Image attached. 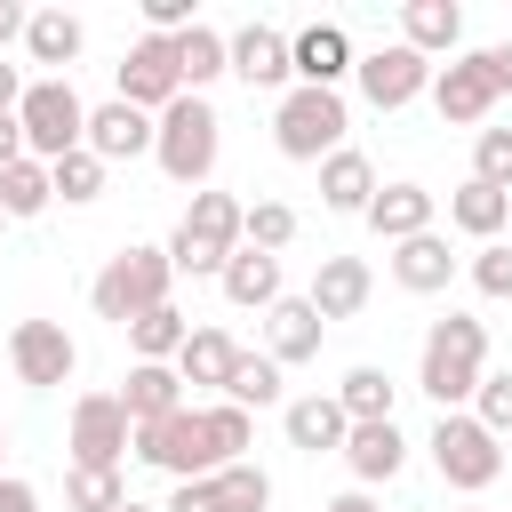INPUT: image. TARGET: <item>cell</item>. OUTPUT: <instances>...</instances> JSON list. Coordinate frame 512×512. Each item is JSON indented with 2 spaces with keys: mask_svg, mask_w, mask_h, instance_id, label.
Here are the masks:
<instances>
[{
  "mask_svg": "<svg viewBox=\"0 0 512 512\" xmlns=\"http://www.w3.org/2000/svg\"><path fill=\"white\" fill-rule=\"evenodd\" d=\"M224 296H232L240 312H272V304H280V256L240 248V256L224 264Z\"/></svg>",
  "mask_w": 512,
  "mask_h": 512,
  "instance_id": "cell-27",
  "label": "cell"
},
{
  "mask_svg": "<svg viewBox=\"0 0 512 512\" xmlns=\"http://www.w3.org/2000/svg\"><path fill=\"white\" fill-rule=\"evenodd\" d=\"M472 184L512 192V128H480L472 136Z\"/></svg>",
  "mask_w": 512,
  "mask_h": 512,
  "instance_id": "cell-38",
  "label": "cell"
},
{
  "mask_svg": "<svg viewBox=\"0 0 512 512\" xmlns=\"http://www.w3.org/2000/svg\"><path fill=\"white\" fill-rule=\"evenodd\" d=\"M352 72H360V96H368L376 112H400V104H416V96L432 88V56H416L408 40H392V48L360 56Z\"/></svg>",
  "mask_w": 512,
  "mask_h": 512,
  "instance_id": "cell-12",
  "label": "cell"
},
{
  "mask_svg": "<svg viewBox=\"0 0 512 512\" xmlns=\"http://www.w3.org/2000/svg\"><path fill=\"white\" fill-rule=\"evenodd\" d=\"M480 56H488V72H496V96H512V40H504V48H480Z\"/></svg>",
  "mask_w": 512,
  "mask_h": 512,
  "instance_id": "cell-46",
  "label": "cell"
},
{
  "mask_svg": "<svg viewBox=\"0 0 512 512\" xmlns=\"http://www.w3.org/2000/svg\"><path fill=\"white\" fill-rule=\"evenodd\" d=\"M288 64H296V88H336V80L352 72L344 24H304V32L288 40Z\"/></svg>",
  "mask_w": 512,
  "mask_h": 512,
  "instance_id": "cell-16",
  "label": "cell"
},
{
  "mask_svg": "<svg viewBox=\"0 0 512 512\" xmlns=\"http://www.w3.org/2000/svg\"><path fill=\"white\" fill-rule=\"evenodd\" d=\"M8 368H16L32 392H56V384H72L80 344L64 336V320H16V328H8Z\"/></svg>",
  "mask_w": 512,
  "mask_h": 512,
  "instance_id": "cell-10",
  "label": "cell"
},
{
  "mask_svg": "<svg viewBox=\"0 0 512 512\" xmlns=\"http://www.w3.org/2000/svg\"><path fill=\"white\" fill-rule=\"evenodd\" d=\"M0 224H8V208H0Z\"/></svg>",
  "mask_w": 512,
  "mask_h": 512,
  "instance_id": "cell-52",
  "label": "cell"
},
{
  "mask_svg": "<svg viewBox=\"0 0 512 512\" xmlns=\"http://www.w3.org/2000/svg\"><path fill=\"white\" fill-rule=\"evenodd\" d=\"M184 336H192V320H184L176 304H160V312L128 320V344H136V360H176V352H184Z\"/></svg>",
  "mask_w": 512,
  "mask_h": 512,
  "instance_id": "cell-34",
  "label": "cell"
},
{
  "mask_svg": "<svg viewBox=\"0 0 512 512\" xmlns=\"http://www.w3.org/2000/svg\"><path fill=\"white\" fill-rule=\"evenodd\" d=\"M232 72H240L248 88H280V80H296V64H288V32H272V24H240V32H232Z\"/></svg>",
  "mask_w": 512,
  "mask_h": 512,
  "instance_id": "cell-20",
  "label": "cell"
},
{
  "mask_svg": "<svg viewBox=\"0 0 512 512\" xmlns=\"http://www.w3.org/2000/svg\"><path fill=\"white\" fill-rule=\"evenodd\" d=\"M248 248V200H232V192H192V208H184V224H176V240H168V264L184 272V280H224V264Z\"/></svg>",
  "mask_w": 512,
  "mask_h": 512,
  "instance_id": "cell-2",
  "label": "cell"
},
{
  "mask_svg": "<svg viewBox=\"0 0 512 512\" xmlns=\"http://www.w3.org/2000/svg\"><path fill=\"white\" fill-rule=\"evenodd\" d=\"M136 456L160 464L168 480H208V472H224L200 408H176V416H160V424H136Z\"/></svg>",
  "mask_w": 512,
  "mask_h": 512,
  "instance_id": "cell-8",
  "label": "cell"
},
{
  "mask_svg": "<svg viewBox=\"0 0 512 512\" xmlns=\"http://www.w3.org/2000/svg\"><path fill=\"white\" fill-rule=\"evenodd\" d=\"M288 240H296V208H288V200H248V248L280 256Z\"/></svg>",
  "mask_w": 512,
  "mask_h": 512,
  "instance_id": "cell-39",
  "label": "cell"
},
{
  "mask_svg": "<svg viewBox=\"0 0 512 512\" xmlns=\"http://www.w3.org/2000/svg\"><path fill=\"white\" fill-rule=\"evenodd\" d=\"M120 408H128L136 424H160V416L192 408V400H184V376H176V360H136V368H128V384H120Z\"/></svg>",
  "mask_w": 512,
  "mask_h": 512,
  "instance_id": "cell-19",
  "label": "cell"
},
{
  "mask_svg": "<svg viewBox=\"0 0 512 512\" xmlns=\"http://www.w3.org/2000/svg\"><path fill=\"white\" fill-rule=\"evenodd\" d=\"M424 448H432L440 480H448V488H464V496H480V488H488V480H504V464H512V456H504V440H496V432H488V424H480L472 408L440 416Z\"/></svg>",
  "mask_w": 512,
  "mask_h": 512,
  "instance_id": "cell-6",
  "label": "cell"
},
{
  "mask_svg": "<svg viewBox=\"0 0 512 512\" xmlns=\"http://www.w3.org/2000/svg\"><path fill=\"white\" fill-rule=\"evenodd\" d=\"M128 448H136V416L120 408V392H80V400H72V464L120 472Z\"/></svg>",
  "mask_w": 512,
  "mask_h": 512,
  "instance_id": "cell-9",
  "label": "cell"
},
{
  "mask_svg": "<svg viewBox=\"0 0 512 512\" xmlns=\"http://www.w3.org/2000/svg\"><path fill=\"white\" fill-rule=\"evenodd\" d=\"M64 504H72V512H120V504H128V480L104 472V464H72V472H64Z\"/></svg>",
  "mask_w": 512,
  "mask_h": 512,
  "instance_id": "cell-36",
  "label": "cell"
},
{
  "mask_svg": "<svg viewBox=\"0 0 512 512\" xmlns=\"http://www.w3.org/2000/svg\"><path fill=\"white\" fill-rule=\"evenodd\" d=\"M80 16L72 8H32V24H24V56L32 64H48V80H64V64L80 56Z\"/></svg>",
  "mask_w": 512,
  "mask_h": 512,
  "instance_id": "cell-24",
  "label": "cell"
},
{
  "mask_svg": "<svg viewBox=\"0 0 512 512\" xmlns=\"http://www.w3.org/2000/svg\"><path fill=\"white\" fill-rule=\"evenodd\" d=\"M280 424H288V448H304V456H328V448L344 456V440H352V416H344L336 392H304V400H288Z\"/></svg>",
  "mask_w": 512,
  "mask_h": 512,
  "instance_id": "cell-14",
  "label": "cell"
},
{
  "mask_svg": "<svg viewBox=\"0 0 512 512\" xmlns=\"http://www.w3.org/2000/svg\"><path fill=\"white\" fill-rule=\"evenodd\" d=\"M120 512H160V504H136V496H128V504H120Z\"/></svg>",
  "mask_w": 512,
  "mask_h": 512,
  "instance_id": "cell-51",
  "label": "cell"
},
{
  "mask_svg": "<svg viewBox=\"0 0 512 512\" xmlns=\"http://www.w3.org/2000/svg\"><path fill=\"white\" fill-rule=\"evenodd\" d=\"M216 144H224V120H216V104L208 96H176L168 112H160V136H152V160H160V176L168 184H208L216 176Z\"/></svg>",
  "mask_w": 512,
  "mask_h": 512,
  "instance_id": "cell-4",
  "label": "cell"
},
{
  "mask_svg": "<svg viewBox=\"0 0 512 512\" xmlns=\"http://www.w3.org/2000/svg\"><path fill=\"white\" fill-rule=\"evenodd\" d=\"M432 104H440L448 128H480V120L496 112V72H488V56L472 48V56L440 64V72H432Z\"/></svg>",
  "mask_w": 512,
  "mask_h": 512,
  "instance_id": "cell-13",
  "label": "cell"
},
{
  "mask_svg": "<svg viewBox=\"0 0 512 512\" xmlns=\"http://www.w3.org/2000/svg\"><path fill=\"white\" fill-rule=\"evenodd\" d=\"M16 120H24V152H32V160H48V168H56L64 152H80V144H88V104H80V88H72V80H48V72H40V80L24 88Z\"/></svg>",
  "mask_w": 512,
  "mask_h": 512,
  "instance_id": "cell-5",
  "label": "cell"
},
{
  "mask_svg": "<svg viewBox=\"0 0 512 512\" xmlns=\"http://www.w3.org/2000/svg\"><path fill=\"white\" fill-rule=\"evenodd\" d=\"M48 200H56V176H48V160H16V168L0 176V208H8V224L40 216Z\"/></svg>",
  "mask_w": 512,
  "mask_h": 512,
  "instance_id": "cell-32",
  "label": "cell"
},
{
  "mask_svg": "<svg viewBox=\"0 0 512 512\" xmlns=\"http://www.w3.org/2000/svg\"><path fill=\"white\" fill-rule=\"evenodd\" d=\"M160 512H216V496H208V480H176V496Z\"/></svg>",
  "mask_w": 512,
  "mask_h": 512,
  "instance_id": "cell-43",
  "label": "cell"
},
{
  "mask_svg": "<svg viewBox=\"0 0 512 512\" xmlns=\"http://www.w3.org/2000/svg\"><path fill=\"white\" fill-rule=\"evenodd\" d=\"M344 464H352V480H360V488H376V480H400V464H408V440H400V424H352V440H344Z\"/></svg>",
  "mask_w": 512,
  "mask_h": 512,
  "instance_id": "cell-22",
  "label": "cell"
},
{
  "mask_svg": "<svg viewBox=\"0 0 512 512\" xmlns=\"http://www.w3.org/2000/svg\"><path fill=\"white\" fill-rule=\"evenodd\" d=\"M264 320H272V344H264V352H272L280 368H296V360H312V352H320V328H328V320L312 312V296H280Z\"/></svg>",
  "mask_w": 512,
  "mask_h": 512,
  "instance_id": "cell-26",
  "label": "cell"
},
{
  "mask_svg": "<svg viewBox=\"0 0 512 512\" xmlns=\"http://www.w3.org/2000/svg\"><path fill=\"white\" fill-rule=\"evenodd\" d=\"M24 88H32V80H24L16 64H0V112H16V104H24Z\"/></svg>",
  "mask_w": 512,
  "mask_h": 512,
  "instance_id": "cell-48",
  "label": "cell"
},
{
  "mask_svg": "<svg viewBox=\"0 0 512 512\" xmlns=\"http://www.w3.org/2000/svg\"><path fill=\"white\" fill-rule=\"evenodd\" d=\"M392 280H400L408 296H440V288L456 280V256H448V240H440V232H416V240H400V248H392Z\"/></svg>",
  "mask_w": 512,
  "mask_h": 512,
  "instance_id": "cell-21",
  "label": "cell"
},
{
  "mask_svg": "<svg viewBox=\"0 0 512 512\" xmlns=\"http://www.w3.org/2000/svg\"><path fill=\"white\" fill-rule=\"evenodd\" d=\"M400 40H408L416 56H456L464 8H456V0H408V8H400Z\"/></svg>",
  "mask_w": 512,
  "mask_h": 512,
  "instance_id": "cell-23",
  "label": "cell"
},
{
  "mask_svg": "<svg viewBox=\"0 0 512 512\" xmlns=\"http://www.w3.org/2000/svg\"><path fill=\"white\" fill-rule=\"evenodd\" d=\"M336 400H344V416H352V424H392V400H400V384H392L376 360H360V368H344Z\"/></svg>",
  "mask_w": 512,
  "mask_h": 512,
  "instance_id": "cell-30",
  "label": "cell"
},
{
  "mask_svg": "<svg viewBox=\"0 0 512 512\" xmlns=\"http://www.w3.org/2000/svg\"><path fill=\"white\" fill-rule=\"evenodd\" d=\"M472 288H480V296H496V304L512 296V240H488V248L472 256Z\"/></svg>",
  "mask_w": 512,
  "mask_h": 512,
  "instance_id": "cell-42",
  "label": "cell"
},
{
  "mask_svg": "<svg viewBox=\"0 0 512 512\" xmlns=\"http://www.w3.org/2000/svg\"><path fill=\"white\" fill-rule=\"evenodd\" d=\"M232 360H240V344H232L224 328H192V336H184V352H176V376H184V384L224 392V384H232Z\"/></svg>",
  "mask_w": 512,
  "mask_h": 512,
  "instance_id": "cell-28",
  "label": "cell"
},
{
  "mask_svg": "<svg viewBox=\"0 0 512 512\" xmlns=\"http://www.w3.org/2000/svg\"><path fill=\"white\" fill-rule=\"evenodd\" d=\"M208 416V440H216V456L224 464H248V440H256V424H248V408H232V400H216V408H200Z\"/></svg>",
  "mask_w": 512,
  "mask_h": 512,
  "instance_id": "cell-40",
  "label": "cell"
},
{
  "mask_svg": "<svg viewBox=\"0 0 512 512\" xmlns=\"http://www.w3.org/2000/svg\"><path fill=\"white\" fill-rule=\"evenodd\" d=\"M344 128H352V112H344L336 88H288L280 112H272V144H280L288 160H328V152H344Z\"/></svg>",
  "mask_w": 512,
  "mask_h": 512,
  "instance_id": "cell-7",
  "label": "cell"
},
{
  "mask_svg": "<svg viewBox=\"0 0 512 512\" xmlns=\"http://www.w3.org/2000/svg\"><path fill=\"white\" fill-rule=\"evenodd\" d=\"M448 224L456 232H472L480 248L512 224V192H488V184H456V200H448Z\"/></svg>",
  "mask_w": 512,
  "mask_h": 512,
  "instance_id": "cell-31",
  "label": "cell"
},
{
  "mask_svg": "<svg viewBox=\"0 0 512 512\" xmlns=\"http://www.w3.org/2000/svg\"><path fill=\"white\" fill-rule=\"evenodd\" d=\"M184 96V72H176V40H160V32H144L128 56H120V104H136V112H168Z\"/></svg>",
  "mask_w": 512,
  "mask_h": 512,
  "instance_id": "cell-11",
  "label": "cell"
},
{
  "mask_svg": "<svg viewBox=\"0 0 512 512\" xmlns=\"http://www.w3.org/2000/svg\"><path fill=\"white\" fill-rule=\"evenodd\" d=\"M320 200L336 208V216H368V200H376V168H368V152H328L320 160Z\"/></svg>",
  "mask_w": 512,
  "mask_h": 512,
  "instance_id": "cell-25",
  "label": "cell"
},
{
  "mask_svg": "<svg viewBox=\"0 0 512 512\" xmlns=\"http://www.w3.org/2000/svg\"><path fill=\"white\" fill-rule=\"evenodd\" d=\"M0 480H8V424H0Z\"/></svg>",
  "mask_w": 512,
  "mask_h": 512,
  "instance_id": "cell-50",
  "label": "cell"
},
{
  "mask_svg": "<svg viewBox=\"0 0 512 512\" xmlns=\"http://www.w3.org/2000/svg\"><path fill=\"white\" fill-rule=\"evenodd\" d=\"M152 136H160V120H152V112H136V104H120V96L88 112V152H96L104 168H112V160H136V152H152Z\"/></svg>",
  "mask_w": 512,
  "mask_h": 512,
  "instance_id": "cell-15",
  "label": "cell"
},
{
  "mask_svg": "<svg viewBox=\"0 0 512 512\" xmlns=\"http://www.w3.org/2000/svg\"><path fill=\"white\" fill-rule=\"evenodd\" d=\"M368 296H376L368 256H320V272H312V312L320 320H352Z\"/></svg>",
  "mask_w": 512,
  "mask_h": 512,
  "instance_id": "cell-17",
  "label": "cell"
},
{
  "mask_svg": "<svg viewBox=\"0 0 512 512\" xmlns=\"http://www.w3.org/2000/svg\"><path fill=\"white\" fill-rule=\"evenodd\" d=\"M472 416H480L496 440H512V368H488V376H480V392H472Z\"/></svg>",
  "mask_w": 512,
  "mask_h": 512,
  "instance_id": "cell-41",
  "label": "cell"
},
{
  "mask_svg": "<svg viewBox=\"0 0 512 512\" xmlns=\"http://www.w3.org/2000/svg\"><path fill=\"white\" fill-rule=\"evenodd\" d=\"M16 160H32V152H24V120H16V112H0V176H8Z\"/></svg>",
  "mask_w": 512,
  "mask_h": 512,
  "instance_id": "cell-44",
  "label": "cell"
},
{
  "mask_svg": "<svg viewBox=\"0 0 512 512\" xmlns=\"http://www.w3.org/2000/svg\"><path fill=\"white\" fill-rule=\"evenodd\" d=\"M504 232H512V224H504Z\"/></svg>",
  "mask_w": 512,
  "mask_h": 512,
  "instance_id": "cell-53",
  "label": "cell"
},
{
  "mask_svg": "<svg viewBox=\"0 0 512 512\" xmlns=\"http://www.w3.org/2000/svg\"><path fill=\"white\" fill-rule=\"evenodd\" d=\"M168 280H176V264H168V248H120V256H104V272L88 280V304H96V320H144V312H160L168 304Z\"/></svg>",
  "mask_w": 512,
  "mask_h": 512,
  "instance_id": "cell-3",
  "label": "cell"
},
{
  "mask_svg": "<svg viewBox=\"0 0 512 512\" xmlns=\"http://www.w3.org/2000/svg\"><path fill=\"white\" fill-rule=\"evenodd\" d=\"M320 512H376V504H368V488H344V496H336V504H320Z\"/></svg>",
  "mask_w": 512,
  "mask_h": 512,
  "instance_id": "cell-49",
  "label": "cell"
},
{
  "mask_svg": "<svg viewBox=\"0 0 512 512\" xmlns=\"http://www.w3.org/2000/svg\"><path fill=\"white\" fill-rule=\"evenodd\" d=\"M176 72H184V96H200L216 72H232V40H224L216 24H192V32H176Z\"/></svg>",
  "mask_w": 512,
  "mask_h": 512,
  "instance_id": "cell-29",
  "label": "cell"
},
{
  "mask_svg": "<svg viewBox=\"0 0 512 512\" xmlns=\"http://www.w3.org/2000/svg\"><path fill=\"white\" fill-rule=\"evenodd\" d=\"M224 400H232V408H272V400H280V360H272V352H240Z\"/></svg>",
  "mask_w": 512,
  "mask_h": 512,
  "instance_id": "cell-35",
  "label": "cell"
},
{
  "mask_svg": "<svg viewBox=\"0 0 512 512\" xmlns=\"http://www.w3.org/2000/svg\"><path fill=\"white\" fill-rule=\"evenodd\" d=\"M48 176H56V200H72V208H88V200H104V160H96L88 144H80V152H64V160H56Z\"/></svg>",
  "mask_w": 512,
  "mask_h": 512,
  "instance_id": "cell-37",
  "label": "cell"
},
{
  "mask_svg": "<svg viewBox=\"0 0 512 512\" xmlns=\"http://www.w3.org/2000/svg\"><path fill=\"white\" fill-rule=\"evenodd\" d=\"M0 512H40V496H32V480H16V472H8V480H0Z\"/></svg>",
  "mask_w": 512,
  "mask_h": 512,
  "instance_id": "cell-45",
  "label": "cell"
},
{
  "mask_svg": "<svg viewBox=\"0 0 512 512\" xmlns=\"http://www.w3.org/2000/svg\"><path fill=\"white\" fill-rule=\"evenodd\" d=\"M432 208H440V200H432L424 184H376V200H368V232L400 248V240L432 232Z\"/></svg>",
  "mask_w": 512,
  "mask_h": 512,
  "instance_id": "cell-18",
  "label": "cell"
},
{
  "mask_svg": "<svg viewBox=\"0 0 512 512\" xmlns=\"http://www.w3.org/2000/svg\"><path fill=\"white\" fill-rule=\"evenodd\" d=\"M480 376H488V328H480L472 312L432 320V328H424V360H416V392H432L440 416H456V408L480 392Z\"/></svg>",
  "mask_w": 512,
  "mask_h": 512,
  "instance_id": "cell-1",
  "label": "cell"
},
{
  "mask_svg": "<svg viewBox=\"0 0 512 512\" xmlns=\"http://www.w3.org/2000/svg\"><path fill=\"white\" fill-rule=\"evenodd\" d=\"M208 496H216V512H264L272 504V472L264 464H224V472H208Z\"/></svg>",
  "mask_w": 512,
  "mask_h": 512,
  "instance_id": "cell-33",
  "label": "cell"
},
{
  "mask_svg": "<svg viewBox=\"0 0 512 512\" xmlns=\"http://www.w3.org/2000/svg\"><path fill=\"white\" fill-rule=\"evenodd\" d=\"M24 24H32V8H16V0H0V48H8V40H24Z\"/></svg>",
  "mask_w": 512,
  "mask_h": 512,
  "instance_id": "cell-47",
  "label": "cell"
}]
</instances>
